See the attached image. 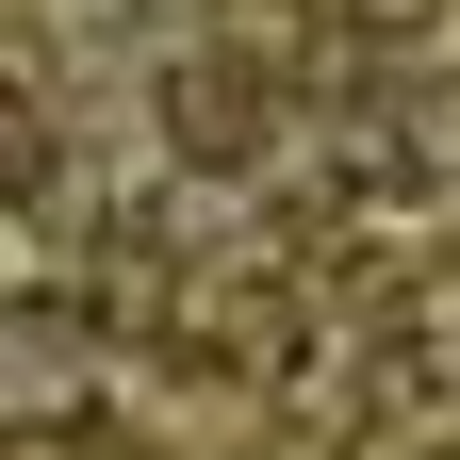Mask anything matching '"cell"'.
Listing matches in <instances>:
<instances>
[{
	"label": "cell",
	"mask_w": 460,
	"mask_h": 460,
	"mask_svg": "<svg viewBox=\"0 0 460 460\" xmlns=\"http://www.w3.org/2000/svg\"><path fill=\"white\" fill-rule=\"evenodd\" d=\"M428 460H460V444H428Z\"/></svg>",
	"instance_id": "1"
}]
</instances>
